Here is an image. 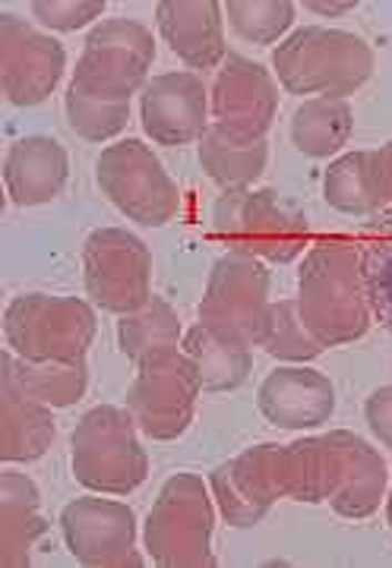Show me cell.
<instances>
[{
  "mask_svg": "<svg viewBox=\"0 0 392 568\" xmlns=\"http://www.w3.org/2000/svg\"><path fill=\"white\" fill-rule=\"evenodd\" d=\"M44 530L48 521L36 480L20 470H0V566H29L32 547L42 540Z\"/></svg>",
  "mask_w": 392,
  "mask_h": 568,
  "instance_id": "22",
  "label": "cell"
},
{
  "mask_svg": "<svg viewBox=\"0 0 392 568\" xmlns=\"http://www.w3.org/2000/svg\"><path fill=\"white\" fill-rule=\"evenodd\" d=\"M181 351L197 369L203 392L212 395L241 388L253 369V345L248 338L209 323L193 325L181 342Z\"/></svg>",
  "mask_w": 392,
  "mask_h": 568,
  "instance_id": "23",
  "label": "cell"
},
{
  "mask_svg": "<svg viewBox=\"0 0 392 568\" xmlns=\"http://www.w3.org/2000/svg\"><path fill=\"white\" fill-rule=\"evenodd\" d=\"M257 407L279 429H316L335 410V386L313 366H275L257 392Z\"/></svg>",
  "mask_w": 392,
  "mask_h": 568,
  "instance_id": "18",
  "label": "cell"
},
{
  "mask_svg": "<svg viewBox=\"0 0 392 568\" xmlns=\"http://www.w3.org/2000/svg\"><path fill=\"white\" fill-rule=\"evenodd\" d=\"M70 178V155L54 136H22L3 159V183L22 209L58 200Z\"/></svg>",
  "mask_w": 392,
  "mask_h": 568,
  "instance_id": "20",
  "label": "cell"
},
{
  "mask_svg": "<svg viewBox=\"0 0 392 568\" xmlns=\"http://www.w3.org/2000/svg\"><path fill=\"white\" fill-rule=\"evenodd\" d=\"M54 407L26 395L10 366L0 361V462H39L54 443Z\"/></svg>",
  "mask_w": 392,
  "mask_h": 568,
  "instance_id": "21",
  "label": "cell"
},
{
  "mask_svg": "<svg viewBox=\"0 0 392 568\" xmlns=\"http://www.w3.org/2000/svg\"><path fill=\"white\" fill-rule=\"evenodd\" d=\"M212 499L231 528H253L282 496H289L285 446H250L209 477Z\"/></svg>",
  "mask_w": 392,
  "mask_h": 568,
  "instance_id": "11",
  "label": "cell"
},
{
  "mask_svg": "<svg viewBox=\"0 0 392 568\" xmlns=\"http://www.w3.org/2000/svg\"><path fill=\"white\" fill-rule=\"evenodd\" d=\"M86 294L108 313L127 316L152 297V253L124 227H99L83 246Z\"/></svg>",
  "mask_w": 392,
  "mask_h": 568,
  "instance_id": "9",
  "label": "cell"
},
{
  "mask_svg": "<svg viewBox=\"0 0 392 568\" xmlns=\"http://www.w3.org/2000/svg\"><path fill=\"white\" fill-rule=\"evenodd\" d=\"M376 174H380V190H383L386 209H392V140L383 149H376Z\"/></svg>",
  "mask_w": 392,
  "mask_h": 568,
  "instance_id": "36",
  "label": "cell"
},
{
  "mask_svg": "<svg viewBox=\"0 0 392 568\" xmlns=\"http://www.w3.org/2000/svg\"><path fill=\"white\" fill-rule=\"evenodd\" d=\"M269 306L267 265L244 253H228L212 265L200 301V323L215 325L248 338L253 345L260 320Z\"/></svg>",
  "mask_w": 392,
  "mask_h": 568,
  "instance_id": "15",
  "label": "cell"
},
{
  "mask_svg": "<svg viewBox=\"0 0 392 568\" xmlns=\"http://www.w3.org/2000/svg\"><path fill=\"white\" fill-rule=\"evenodd\" d=\"M323 200L342 215H376L386 209L380 174H376V152L358 149L326 168L323 174Z\"/></svg>",
  "mask_w": 392,
  "mask_h": 568,
  "instance_id": "24",
  "label": "cell"
},
{
  "mask_svg": "<svg viewBox=\"0 0 392 568\" xmlns=\"http://www.w3.org/2000/svg\"><path fill=\"white\" fill-rule=\"evenodd\" d=\"M326 439L332 448V493L326 503L335 515L351 521L371 518L390 489L383 455L351 429H332Z\"/></svg>",
  "mask_w": 392,
  "mask_h": 568,
  "instance_id": "17",
  "label": "cell"
},
{
  "mask_svg": "<svg viewBox=\"0 0 392 568\" xmlns=\"http://www.w3.org/2000/svg\"><path fill=\"white\" fill-rule=\"evenodd\" d=\"M67 121L89 142L114 140L130 123V104H111L99 99H86L67 89Z\"/></svg>",
  "mask_w": 392,
  "mask_h": 568,
  "instance_id": "33",
  "label": "cell"
},
{
  "mask_svg": "<svg viewBox=\"0 0 392 568\" xmlns=\"http://www.w3.org/2000/svg\"><path fill=\"white\" fill-rule=\"evenodd\" d=\"M304 7L320 17H345L349 10L358 7V0H304Z\"/></svg>",
  "mask_w": 392,
  "mask_h": 568,
  "instance_id": "37",
  "label": "cell"
},
{
  "mask_svg": "<svg viewBox=\"0 0 392 568\" xmlns=\"http://www.w3.org/2000/svg\"><path fill=\"white\" fill-rule=\"evenodd\" d=\"M200 392V376L184 351H171L140 366L127 392V410L145 436H152L155 443H171L193 420Z\"/></svg>",
  "mask_w": 392,
  "mask_h": 568,
  "instance_id": "10",
  "label": "cell"
},
{
  "mask_svg": "<svg viewBox=\"0 0 392 568\" xmlns=\"http://www.w3.org/2000/svg\"><path fill=\"white\" fill-rule=\"evenodd\" d=\"M364 417L373 436H380V443L392 452V386H383L373 392L364 405Z\"/></svg>",
  "mask_w": 392,
  "mask_h": 568,
  "instance_id": "35",
  "label": "cell"
},
{
  "mask_svg": "<svg viewBox=\"0 0 392 568\" xmlns=\"http://www.w3.org/2000/svg\"><path fill=\"white\" fill-rule=\"evenodd\" d=\"M298 310L326 347L351 345L368 335L371 304L358 241L326 237L310 246L298 272Z\"/></svg>",
  "mask_w": 392,
  "mask_h": 568,
  "instance_id": "1",
  "label": "cell"
},
{
  "mask_svg": "<svg viewBox=\"0 0 392 568\" xmlns=\"http://www.w3.org/2000/svg\"><path fill=\"white\" fill-rule=\"evenodd\" d=\"M267 140H234L215 123H209V130L200 140V164H203L209 181L219 183L222 190H248L250 183L260 181V174L267 171Z\"/></svg>",
  "mask_w": 392,
  "mask_h": 568,
  "instance_id": "25",
  "label": "cell"
},
{
  "mask_svg": "<svg viewBox=\"0 0 392 568\" xmlns=\"http://www.w3.org/2000/svg\"><path fill=\"white\" fill-rule=\"evenodd\" d=\"M289 499L326 503L332 493V448L326 436H301L285 446Z\"/></svg>",
  "mask_w": 392,
  "mask_h": 568,
  "instance_id": "31",
  "label": "cell"
},
{
  "mask_svg": "<svg viewBox=\"0 0 392 568\" xmlns=\"http://www.w3.org/2000/svg\"><path fill=\"white\" fill-rule=\"evenodd\" d=\"M354 130L345 99H308L291 118V142L308 159H332Z\"/></svg>",
  "mask_w": 392,
  "mask_h": 568,
  "instance_id": "27",
  "label": "cell"
},
{
  "mask_svg": "<svg viewBox=\"0 0 392 568\" xmlns=\"http://www.w3.org/2000/svg\"><path fill=\"white\" fill-rule=\"evenodd\" d=\"M272 67L291 95L349 99L373 77V51L345 29L304 26L275 48Z\"/></svg>",
  "mask_w": 392,
  "mask_h": 568,
  "instance_id": "2",
  "label": "cell"
},
{
  "mask_svg": "<svg viewBox=\"0 0 392 568\" xmlns=\"http://www.w3.org/2000/svg\"><path fill=\"white\" fill-rule=\"evenodd\" d=\"M137 420L124 407L86 410L70 436V467L77 484L102 496H127L149 477V458L137 436Z\"/></svg>",
  "mask_w": 392,
  "mask_h": 568,
  "instance_id": "4",
  "label": "cell"
},
{
  "mask_svg": "<svg viewBox=\"0 0 392 568\" xmlns=\"http://www.w3.org/2000/svg\"><path fill=\"white\" fill-rule=\"evenodd\" d=\"M212 231L231 253L289 265L308 253V215L279 190H225L212 209Z\"/></svg>",
  "mask_w": 392,
  "mask_h": 568,
  "instance_id": "3",
  "label": "cell"
},
{
  "mask_svg": "<svg viewBox=\"0 0 392 568\" xmlns=\"http://www.w3.org/2000/svg\"><path fill=\"white\" fill-rule=\"evenodd\" d=\"M10 366L13 379L20 383L26 395H32L36 402L48 407H73L83 402L86 388H89V369L86 361H70V364H32L22 361L13 351H7L0 357Z\"/></svg>",
  "mask_w": 392,
  "mask_h": 568,
  "instance_id": "28",
  "label": "cell"
},
{
  "mask_svg": "<svg viewBox=\"0 0 392 568\" xmlns=\"http://www.w3.org/2000/svg\"><path fill=\"white\" fill-rule=\"evenodd\" d=\"M215 508L203 477H168L145 518L143 540L152 562L162 568H212Z\"/></svg>",
  "mask_w": 392,
  "mask_h": 568,
  "instance_id": "5",
  "label": "cell"
},
{
  "mask_svg": "<svg viewBox=\"0 0 392 568\" xmlns=\"http://www.w3.org/2000/svg\"><path fill=\"white\" fill-rule=\"evenodd\" d=\"M386 521H390L392 528V487L386 489Z\"/></svg>",
  "mask_w": 392,
  "mask_h": 568,
  "instance_id": "38",
  "label": "cell"
},
{
  "mask_svg": "<svg viewBox=\"0 0 392 568\" xmlns=\"http://www.w3.org/2000/svg\"><path fill=\"white\" fill-rule=\"evenodd\" d=\"M155 61V39L137 20H104L86 36L83 58L73 70L70 89L86 99L111 104H130L149 82Z\"/></svg>",
  "mask_w": 392,
  "mask_h": 568,
  "instance_id": "7",
  "label": "cell"
},
{
  "mask_svg": "<svg viewBox=\"0 0 392 568\" xmlns=\"http://www.w3.org/2000/svg\"><path fill=\"white\" fill-rule=\"evenodd\" d=\"M212 118L228 136L244 142L267 140V130L279 111V85L263 63L244 54H228L212 82Z\"/></svg>",
  "mask_w": 392,
  "mask_h": 568,
  "instance_id": "14",
  "label": "cell"
},
{
  "mask_svg": "<svg viewBox=\"0 0 392 568\" xmlns=\"http://www.w3.org/2000/svg\"><path fill=\"white\" fill-rule=\"evenodd\" d=\"M181 320L162 297H149V304L121 316L118 323V345L127 361L137 366L149 364L155 357H165L171 351H181Z\"/></svg>",
  "mask_w": 392,
  "mask_h": 568,
  "instance_id": "26",
  "label": "cell"
},
{
  "mask_svg": "<svg viewBox=\"0 0 392 568\" xmlns=\"http://www.w3.org/2000/svg\"><path fill=\"white\" fill-rule=\"evenodd\" d=\"M222 7L231 29L250 44H275L294 22L291 0H228Z\"/></svg>",
  "mask_w": 392,
  "mask_h": 568,
  "instance_id": "32",
  "label": "cell"
},
{
  "mask_svg": "<svg viewBox=\"0 0 392 568\" xmlns=\"http://www.w3.org/2000/svg\"><path fill=\"white\" fill-rule=\"evenodd\" d=\"M29 7H32V17L54 32L83 29L104 13V0H32Z\"/></svg>",
  "mask_w": 392,
  "mask_h": 568,
  "instance_id": "34",
  "label": "cell"
},
{
  "mask_svg": "<svg viewBox=\"0 0 392 568\" xmlns=\"http://www.w3.org/2000/svg\"><path fill=\"white\" fill-rule=\"evenodd\" d=\"M371 316L392 332V209H383L358 241Z\"/></svg>",
  "mask_w": 392,
  "mask_h": 568,
  "instance_id": "29",
  "label": "cell"
},
{
  "mask_svg": "<svg viewBox=\"0 0 392 568\" xmlns=\"http://www.w3.org/2000/svg\"><path fill=\"white\" fill-rule=\"evenodd\" d=\"M155 26L168 48L190 70H212L225 63L222 3L215 0H162L155 7Z\"/></svg>",
  "mask_w": 392,
  "mask_h": 568,
  "instance_id": "19",
  "label": "cell"
},
{
  "mask_svg": "<svg viewBox=\"0 0 392 568\" xmlns=\"http://www.w3.org/2000/svg\"><path fill=\"white\" fill-rule=\"evenodd\" d=\"M67 67V51L54 36L32 29L29 22L3 13L0 17V89L17 108L48 102Z\"/></svg>",
  "mask_w": 392,
  "mask_h": 568,
  "instance_id": "12",
  "label": "cell"
},
{
  "mask_svg": "<svg viewBox=\"0 0 392 568\" xmlns=\"http://www.w3.org/2000/svg\"><path fill=\"white\" fill-rule=\"evenodd\" d=\"M253 345L263 347L269 357L275 361H291V364H301V361H316L326 345L313 335L298 310V301H279V304H269L260 328H257V338Z\"/></svg>",
  "mask_w": 392,
  "mask_h": 568,
  "instance_id": "30",
  "label": "cell"
},
{
  "mask_svg": "<svg viewBox=\"0 0 392 568\" xmlns=\"http://www.w3.org/2000/svg\"><path fill=\"white\" fill-rule=\"evenodd\" d=\"M209 114L207 82L197 73H162L140 92L143 130L159 145L200 142L209 130Z\"/></svg>",
  "mask_w": 392,
  "mask_h": 568,
  "instance_id": "16",
  "label": "cell"
},
{
  "mask_svg": "<svg viewBox=\"0 0 392 568\" xmlns=\"http://www.w3.org/2000/svg\"><path fill=\"white\" fill-rule=\"evenodd\" d=\"M96 310L80 297L20 294L3 313L7 347L32 364H70L86 361L96 342Z\"/></svg>",
  "mask_w": 392,
  "mask_h": 568,
  "instance_id": "6",
  "label": "cell"
},
{
  "mask_svg": "<svg viewBox=\"0 0 392 568\" xmlns=\"http://www.w3.org/2000/svg\"><path fill=\"white\" fill-rule=\"evenodd\" d=\"M67 549L80 566L89 568H140L137 552V515L114 499L80 496L61 511Z\"/></svg>",
  "mask_w": 392,
  "mask_h": 568,
  "instance_id": "13",
  "label": "cell"
},
{
  "mask_svg": "<svg viewBox=\"0 0 392 568\" xmlns=\"http://www.w3.org/2000/svg\"><path fill=\"white\" fill-rule=\"evenodd\" d=\"M96 181L114 209L143 227H162L181 209L178 183L143 140L108 145L96 162Z\"/></svg>",
  "mask_w": 392,
  "mask_h": 568,
  "instance_id": "8",
  "label": "cell"
}]
</instances>
